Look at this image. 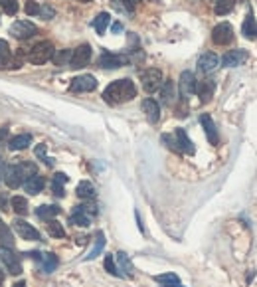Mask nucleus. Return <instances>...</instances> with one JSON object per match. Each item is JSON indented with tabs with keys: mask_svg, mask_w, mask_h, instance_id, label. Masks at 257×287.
Here are the masks:
<instances>
[{
	"mask_svg": "<svg viewBox=\"0 0 257 287\" xmlns=\"http://www.w3.org/2000/svg\"><path fill=\"white\" fill-rule=\"evenodd\" d=\"M212 2H218V0H212Z\"/></svg>",
	"mask_w": 257,
	"mask_h": 287,
	"instance_id": "51",
	"label": "nucleus"
},
{
	"mask_svg": "<svg viewBox=\"0 0 257 287\" xmlns=\"http://www.w3.org/2000/svg\"><path fill=\"white\" fill-rule=\"evenodd\" d=\"M44 186H45L44 176H40L38 172L28 176V179L24 181V190H26L28 194H40V192L44 190Z\"/></svg>",
	"mask_w": 257,
	"mask_h": 287,
	"instance_id": "18",
	"label": "nucleus"
},
{
	"mask_svg": "<svg viewBox=\"0 0 257 287\" xmlns=\"http://www.w3.org/2000/svg\"><path fill=\"white\" fill-rule=\"evenodd\" d=\"M242 34L247 38V40H255L257 38V22H255V16L253 12L249 10L245 20H243V26H242Z\"/></svg>",
	"mask_w": 257,
	"mask_h": 287,
	"instance_id": "22",
	"label": "nucleus"
},
{
	"mask_svg": "<svg viewBox=\"0 0 257 287\" xmlns=\"http://www.w3.org/2000/svg\"><path fill=\"white\" fill-rule=\"evenodd\" d=\"M154 2H156V0H154Z\"/></svg>",
	"mask_w": 257,
	"mask_h": 287,
	"instance_id": "52",
	"label": "nucleus"
},
{
	"mask_svg": "<svg viewBox=\"0 0 257 287\" xmlns=\"http://www.w3.org/2000/svg\"><path fill=\"white\" fill-rule=\"evenodd\" d=\"M141 81H143V87L147 93H154V91H158L162 87V83H165V79H162V72L160 70H156V68H149V70H145L143 74H141Z\"/></svg>",
	"mask_w": 257,
	"mask_h": 287,
	"instance_id": "5",
	"label": "nucleus"
},
{
	"mask_svg": "<svg viewBox=\"0 0 257 287\" xmlns=\"http://www.w3.org/2000/svg\"><path fill=\"white\" fill-rule=\"evenodd\" d=\"M160 139H162V143L167 145L170 151L180 152V149H178V143H176V137H172V135H162Z\"/></svg>",
	"mask_w": 257,
	"mask_h": 287,
	"instance_id": "42",
	"label": "nucleus"
},
{
	"mask_svg": "<svg viewBox=\"0 0 257 287\" xmlns=\"http://www.w3.org/2000/svg\"><path fill=\"white\" fill-rule=\"evenodd\" d=\"M154 281L162 283L165 287H168V285H178V283H180L178 275H174V273H162V275H156V277H154Z\"/></svg>",
	"mask_w": 257,
	"mask_h": 287,
	"instance_id": "36",
	"label": "nucleus"
},
{
	"mask_svg": "<svg viewBox=\"0 0 257 287\" xmlns=\"http://www.w3.org/2000/svg\"><path fill=\"white\" fill-rule=\"evenodd\" d=\"M36 32H38L36 24H32L28 20H16L14 24H12V28H10V34L14 38H18V40H28Z\"/></svg>",
	"mask_w": 257,
	"mask_h": 287,
	"instance_id": "8",
	"label": "nucleus"
},
{
	"mask_svg": "<svg viewBox=\"0 0 257 287\" xmlns=\"http://www.w3.org/2000/svg\"><path fill=\"white\" fill-rule=\"evenodd\" d=\"M28 256H30L32 259H38V261H40L44 273H52L58 268V263H60V259H58L56 254H38V252H30Z\"/></svg>",
	"mask_w": 257,
	"mask_h": 287,
	"instance_id": "12",
	"label": "nucleus"
},
{
	"mask_svg": "<svg viewBox=\"0 0 257 287\" xmlns=\"http://www.w3.org/2000/svg\"><path fill=\"white\" fill-rule=\"evenodd\" d=\"M72 56H74V50H60V52H56L54 54V63L58 65V68H65V65H69L72 63Z\"/></svg>",
	"mask_w": 257,
	"mask_h": 287,
	"instance_id": "27",
	"label": "nucleus"
},
{
	"mask_svg": "<svg viewBox=\"0 0 257 287\" xmlns=\"http://www.w3.org/2000/svg\"><path fill=\"white\" fill-rule=\"evenodd\" d=\"M24 58H26V56H24V52H22V50H18L14 58H10V63H8V68H12V70L20 68V65L24 63Z\"/></svg>",
	"mask_w": 257,
	"mask_h": 287,
	"instance_id": "43",
	"label": "nucleus"
},
{
	"mask_svg": "<svg viewBox=\"0 0 257 287\" xmlns=\"http://www.w3.org/2000/svg\"><path fill=\"white\" fill-rule=\"evenodd\" d=\"M129 61L127 56H121V54H113V52H103L101 56H99V68H103V70H117V68H121Z\"/></svg>",
	"mask_w": 257,
	"mask_h": 287,
	"instance_id": "7",
	"label": "nucleus"
},
{
	"mask_svg": "<svg viewBox=\"0 0 257 287\" xmlns=\"http://www.w3.org/2000/svg\"><path fill=\"white\" fill-rule=\"evenodd\" d=\"M0 8L6 12L8 16H14L16 12H18V2L16 0H0Z\"/></svg>",
	"mask_w": 257,
	"mask_h": 287,
	"instance_id": "37",
	"label": "nucleus"
},
{
	"mask_svg": "<svg viewBox=\"0 0 257 287\" xmlns=\"http://www.w3.org/2000/svg\"><path fill=\"white\" fill-rule=\"evenodd\" d=\"M40 16L44 18V20H52L54 16H56V10L50 6V4H45V2H40Z\"/></svg>",
	"mask_w": 257,
	"mask_h": 287,
	"instance_id": "40",
	"label": "nucleus"
},
{
	"mask_svg": "<svg viewBox=\"0 0 257 287\" xmlns=\"http://www.w3.org/2000/svg\"><path fill=\"white\" fill-rule=\"evenodd\" d=\"M105 270L111 273V275H121V273H119V270H117V263H115V257H113V256H107L105 257Z\"/></svg>",
	"mask_w": 257,
	"mask_h": 287,
	"instance_id": "44",
	"label": "nucleus"
},
{
	"mask_svg": "<svg viewBox=\"0 0 257 287\" xmlns=\"http://www.w3.org/2000/svg\"><path fill=\"white\" fill-rule=\"evenodd\" d=\"M103 248H105V238H103V234H97V238H95V246H93V250H91L89 254L85 256V259H87V261H89V259H95V257L103 252Z\"/></svg>",
	"mask_w": 257,
	"mask_h": 287,
	"instance_id": "34",
	"label": "nucleus"
},
{
	"mask_svg": "<svg viewBox=\"0 0 257 287\" xmlns=\"http://www.w3.org/2000/svg\"><path fill=\"white\" fill-rule=\"evenodd\" d=\"M0 244L2 246H12V234L10 230L6 228V224L0 220Z\"/></svg>",
	"mask_w": 257,
	"mask_h": 287,
	"instance_id": "38",
	"label": "nucleus"
},
{
	"mask_svg": "<svg viewBox=\"0 0 257 287\" xmlns=\"http://www.w3.org/2000/svg\"><path fill=\"white\" fill-rule=\"evenodd\" d=\"M45 149H48V147H45V145H38V147H36V157H38V159H42V161H44L45 165L48 166H54V159H50V157H48V154H45Z\"/></svg>",
	"mask_w": 257,
	"mask_h": 287,
	"instance_id": "39",
	"label": "nucleus"
},
{
	"mask_svg": "<svg viewBox=\"0 0 257 287\" xmlns=\"http://www.w3.org/2000/svg\"><path fill=\"white\" fill-rule=\"evenodd\" d=\"M131 2H133V4H135V2H138V0H131Z\"/></svg>",
	"mask_w": 257,
	"mask_h": 287,
	"instance_id": "50",
	"label": "nucleus"
},
{
	"mask_svg": "<svg viewBox=\"0 0 257 287\" xmlns=\"http://www.w3.org/2000/svg\"><path fill=\"white\" fill-rule=\"evenodd\" d=\"M4 174V165H2V157H0V176Z\"/></svg>",
	"mask_w": 257,
	"mask_h": 287,
	"instance_id": "47",
	"label": "nucleus"
},
{
	"mask_svg": "<svg viewBox=\"0 0 257 287\" xmlns=\"http://www.w3.org/2000/svg\"><path fill=\"white\" fill-rule=\"evenodd\" d=\"M111 6L119 12V14H133V10H135V4L131 2V0H111Z\"/></svg>",
	"mask_w": 257,
	"mask_h": 287,
	"instance_id": "29",
	"label": "nucleus"
},
{
	"mask_svg": "<svg viewBox=\"0 0 257 287\" xmlns=\"http://www.w3.org/2000/svg\"><path fill=\"white\" fill-rule=\"evenodd\" d=\"M60 212H61V208H60V206H56V204H44V206H38L36 216H38L40 220L50 222V220H54V218H56Z\"/></svg>",
	"mask_w": 257,
	"mask_h": 287,
	"instance_id": "23",
	"label": "nucleus"
},
{
	"mask_svg": "<svg viewBox=\"0 0 257 287\" xmlns=\"http://www.w3.org/2000/svg\"><path fill=\"white\" fill-rule=\"evenodd\" d=\"M247 58H249V56H247L245 50H233V52H227L226 56L222 58V65H224V68H238V65L245 63Z\"/></svg>",
	"mask_w": 257,
	"mask_h": 287,
	"instance_id": "15",
	"label": "nucleus"
},
{
	"mask_svg": "<svg viewBox=\"0 0 257 287\" xmlns=\"http://www.w3.org/2000/svg\"><path fill=\"white\" fill-rule=\"evenodd\" d=\"M160 101L167 107H172L176 103V85H174V81L168 79V81L162 83V87H160Z\"/></svg>",
	"mask_w": 257,
	"mask_h": 287,
	"instance_id": "17",
	"label": "nucleus"
},
{
	"mask_svg": "<svg viewBox=\"0 0 257 287\" xmlns=\"http://www.w3.org/2000/svg\"><path fill=\"white\" fill-rule=\"evenodd\" d=\"M32 174H36V166L34 165H10L4 170V182H6L8 188H18Z\"/></svg>",
	"mask_w": 257,
	"mask_h": 287,
	"instance_id": "2",
	"label": "nucleus"
},
{
	"mask_svg": "<svg viewBox=\"0 0 257 287\" xmlns=\"http://www.w3.org/2000/svg\"><path fill=\"white\" fill-rule=\"evenodd\" d=\"M24 10H26V14L28 16H40V2H36V0H28V2H26V6H24Z\"/></svg>",
	"mask_w": 257,
	"mask_h": 287,
	"instance_id": "41",
	"label": "nucleus"
},
{
	"mask_svg": "<svg viewBox=\"0 0 257 287\" xmlns=\"http://www.w3.org/2000/svg\"><path fill=\"white\" fill-rule=\"evenodd\" d=\"M14 230L22 240H28V242H38L40 240V232L32 224H28L26 220H20V218L14 220Z\"/></svg>",
	"mask_w": 257,
	"mask_h": 287,
	"instance_id": "10",
	"label": "nucleus"
},
{
	"mask_svg": "<svg viewBox=\"0 0 257 287\" xmlns=\"http://www.w3.org/2000/svg\"><path fill=\"white\" fill-rule=\"evenodd\" d=\"M233 4H236L233 0H218L216 6H214V12L218 16H226L233 10Z\"/></svg>",
	"mask_w": 257,
	"mask_h": 287,
	"instance_id": "31",
	"label": "nucleus"
},
{
	"mask_svg": "<svg viewBox=\"0 0 257 287\" xmlns=\"http://www.w3.org/2000/svg\"><path fill=\"white\" fill-rule=\"evenodd\" d=\"M54 54H56V52H54V44H52V42H38V44L28 52V60H30L34 65H42V63L52 60Z\"/></svg>",
	"mask_w": 257,
	"mask_h": 287,
	"instance_id": "3",
	"label": "nucleus"
},
{
	"mask_svg": "<svg viewBox=\"0 0 257 287\" xmlns=\"http://www.w3.org/2000/svg\"><path fill=\"white\" fill-rule=\"evenodd\" d=\"M77 2H91V0H77Z\"/></svg>",
	"mask_w": 257,
	"mask_h": 287,
	"instance_id": "49",
	"label": "nucleus"
},
{
	"mask_svg": "<svg viewBox=\"0 0 257 287\" xmlns=\"http://www.w3.org/2000/svg\"><path fill=\"white\" fill-rule=\"evenodd\" d=\"M48 234L54 238H65V230L58 220H50L48 222Z\"/></svg>",
	"mask_w": 257,
	"mask_h": 287,
	"instance_id": "35",
	"label": "nucleus"
},
{
	"mask_svg": "<svg viewBox=\"0 0 257 287\" xmlns=\"http://www.w3.org/2000/svg\"><path fill=\"white\" fill-rule=\"evenodd\" d=\"M233 40V28L229 22H220L218 26H214L212 30V42L218 46H227Z\"/></svg>",
	"mask_w": 257,
	"mask_h": 287,
	"instance_id": "6",
	"label": "nucleus"
},
{
	"mask_svg": "<svg viewBox=\"0 0 257 287\" xmlns=\"http://www.w3.org/2000/svg\"><path fill=\"white\" fill-rule=\"evenodd\" d=\"M196 87H198V81L194 74L192 72H182L180 74V93L184 99H188L190 95H194L196 93Z\"/></svg>",
	"mask_w": 257,
	"mask_h": 287,
	"instance_id": "13",
	"label": "nucleus"
},
{
	"mask_svg": "<svg viewBox=\"0 0 257 287\" xmlns=\"http://www.w3.org/2000/svg\"><path fill=\"white\" fill-rule=\"evenodd\" d=\"M4 281V272H2V268H0V283Z\"/></svg>",
	"mask_w": 257,
	"mask_h": 287,
	"instance_id": "48",
	"label": "nucleus"
},
{
	"mask_svg": "<svg viewBox=\"0 0 257 287\" xmlns=\"http://www.w3.org/2000/svg\"><path fill=\"white\" fill-rule=\"evenodd\" d=\"M218 63H220L218 56L212 54V52H206V54H202L200 60H198V70H200L202 74H212L214 70L218 68Z\"/></svg>",
	"mask_w": 257,
	"mask_h": 287,
	"instance_id": "16",
	"label": "nucleus"
},
{
	"mask_svg": "<svg viewBox=\"0 0 257 287\" xmlns=\"http://www.w3.org/2000/svg\"><path fill=\"white\" fill-rule=\"evenodd\" d=\"M174 137H176V143H178V149H180V152H186V154H194V152H196V149H194V143L190 141V137L186 135V131H184V129H176Z\"/></svg>",
	"mask_w": 257,
	"mask_h": 287,
	"instance_id": "21",
	"label": "nucleus"
},
{
	"mask_svg": "<svg viewBox=\"0 0 257 287\" xmlns=\"http://www.w3.org/2000/svg\"><path fill=\"white\" fill-rule=\"evenodd\" d=\"M28 145H32V135H28V133L12 137V139H10V143H8L10 151H24Z\"/></svg>",
	"mask_w": 257,
	"mask_h": 287,
	"instance_id": "25",
	"label": "nucleus"
},
{
	"mask_svg": "<svg viewBox=\"0 0 257 287\" xmlns=\"http://www.w3.org/2000/svg\"><path fill=\"white\" fill-rule=\"evenodd\" d=\"M91 60V46L89 44H81L79 48L74 50V56H72V63H69V68H85Z\"/></svg>",
	"mask_w": 257,
	"mask_h": 287,
	"instance_id": "11",
	"label": "nucleus"
},
{
	"mask_svg": "<svg viewBox=\"0 0 257 287\" xmlns=\"http://www.w3.org/2000/svg\"><path fill=\"white\" fill-rule=\"evenodd\" d=\"M109 22H111V16L107 14V12H101V14L95 16V20H93V28L97 30V34H105Z\"/></svg>",
	"mask_w": 257,
	"mask_h": 287,
	"instance_id": "30",
	"label": "nucleus"
},
{
	"mask_svg": "<svg viewBox=\"0 0 257 287\" xmlns=\"http://www.w3.org/2000/svg\"><path fill=\"white\" fill-rule=\"evenodd\" d=\"M76 192H77V196H79V198L91 200V198L95 196V186H93L89 181H81L79 184H77Z\"/></svg>",
	"mask_w": 257,
	"mask_h": 287,
	"instance_id": "28",
	"label": "nucleus"
},
{
	"mask_svg": "<svg viewBox=\"0 0 257 287\" xmlns=\"http://www.w3.org/2000/svg\"><path fill=\"white\" fill-rule=\"evenodd\" d=\"M214 91H216V83L212 79H204V81H198L196 93L200 95V101L202 103H208L214 97Z\"/></svg>",
	"mask_w": 257,
	"mask_h": 287,
	"instance_id": "19",
	"label": "nucleus"
},
{
	"mask_svg": "<svg viewBox=\"0 0 257 287\" xmlns=\"http://www.w3.org/2000/svg\"><path fill=\"white\" fill-rule=\"evenodd\" d=\"M10 63V46L6 40H0V70L8 68Z\"/></svg>",
	"mask_w": 257,
	"mask_h": 287,
	"instance_id": "32",
	"label": "nucleus"
},
{
	"mask_svg": "<svg viewBox=\"0 0 257 287\" xmlns=\"http://www.w3.org/2000/svg\"><path fill=\"white\" fill-rule=\"evenodd\" d=\"M97 87V79L89 74H85V76H77L72 79V83H69V90L76 91V93H89Z\"/></svg>",
	"mask_w": 257,
	"mask_h": 287,
	"instance_id": "9",
	"label": "nucleus"
},
{
	"mask_svg": "<svg viewBox=\"0 0 257 287\" xmlns=\"http://www.w3.org/2000/svg\"><path fill=\"white\" fill-rule=\"evenodd\" d=\"M200 125H202L204 133H206V137H208L210 145H218V141H220L218 129H216V123L212 121V117H210L208 113H202V115H200Z\"/></svg>",
	"mask_w": 257,
	"mask_h": 287,
	"instance_id": "14",
	"label": "nucleus"
},
{
	"mask_svg": "<svg viewBox=\"0 0 257 287\" xmlns=\"http://www.w3.org/2000/svg\"><path fill=\"white\" fill-rule=\"evenodd\" d=\"M141 107H143V113L147 115L149 123H158V119H160V105L154 99H145Z\"/></svg>",
	"mask_w": 257,
	"mask_h": 287,
	"instance_id": "20",
	"label": "nucleus"
},
{
	"mask_svg": "<svg viewBox=\"0 0 257 287\" xmlns=\"http://www.w3.org/2000/svg\"><path fill=\"white\" fill-rule=\"evenodd\" d=\"M67 182V176L63 174V172H56L54 174V181H52V192L56 194L58 198H61L65 194V190H63V184Z\"/></svg>",
	"mask_w": 257,
	"mask_h": 287,
	"instance_id": "26",
	"label": "nucleus"
},
{
	"mask_svg": "<svg viewBox=\"0 0 257 287\" xmlns=\"http://www.w3.org/2000/svg\"><path fill=\"white\" fill-rule=\"evenodd\" d=\"M136 95V87L131 79H117L113 83L107 85V90L103 91V99L109 105H119L125 101H131Z\"/></svg>",
	"mask_w": 257,
	"mask_h": 287,
	"instance_id": "1",
	"label": "nucleus"
},
{
	"mask_svg": "<svg viewBox=\"0 0 257 287\" xmlns=\"http://www.w3.org/2000/svg\"><path fill=\"white\" fill-rule=\"evenodd\" d=\"M12 210H14L18 216H26V214H28V200L22 196H14L12 198Z\"/></svg>",
	"mask_w": 257,
	"mask_h": 287,
	"instance_id": "33",
	"label": "nucleus"
},
{
	"mask_svg": "<svg viewBox=\"0 0 257 287\" xmlns=\"http://www.w3.org/2000/svg\"><path fill=\"white\" fill-rule=\"evenodd\" d=\"M111 30L115 32V34H119V32L123 30V24H121V22H115V24H113V26H111Z\"/></svg>",
	"mask_w": 257,
	"mask_h": 287,
	"instance_id": "45",
	"label": "nucleus"
},
{
	"mask_svg": "<svg viewBox=\"0 0 257 287\" xmlns=\"http://www.w3.org/2000/svg\"><path fill=\"white\" fill-rule=\"evenodd\" d=\"M12 287H26V283H24V281H16Z\"/></svg>",
	"mask_w": 257,
	"mask_h": 287,
	"instance_id": "46",
	"label": "nucleus"
},
{
	"mask_svg": "<svg viewBox=\"0 0 257 287\" xmlns=\"http://www.w3.org/2000/svg\"><path fill=\"white\" fill-rule=\"evenodd\" d=\"M117 270H119V273L121 275H125V277H133V263H131V259H129V256L125 254V252H119L117 254Z\"/></svg>",
	"mask_w": 257,
	"mask_h": 287,
	"instance_id": "24",
	"label": "nucleus"
},
{
	"mask_svg": "<svg viewBox=\"0 0 257 287\" xmlns=\"http://www.w3.org/2000/svg\"><path fill=\"white\" fill-rule=\"evenodd\" d=\"M0 259H2L6 272L10 273V275H20V273H22L20 257L16 256V252L10 246H0Z\"/></svg>",
	"mask_w": 257,
	"mask_h": 287,
	"instance_id": "4",
	"label": "nucleus"
}]
</instances>
